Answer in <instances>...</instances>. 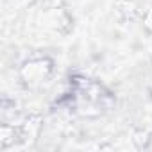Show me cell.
Listing matches in <instances>:
<instances>
[{
  "label": "cell",
  "mask_w": 152,
  "mask_h": 152,
  "mask_svg": "<svg viewBox=\"0 0 152 152\" xmlns=\"http://www.w3.org/2000/svg\"><path fill=\"white\" fill-rule=\"evenodd\" d=\"M52 73V61L47 57H36V59H29L22 68H20V75L23 83H27L29 86H36L45 83Z\"/></svg>",
  "instance_id": "6da1fadb"
},
{
  "label": "cell",
  "mask_w": 152,
  "mask_h": 152,
  "mask_svg": "<svg viewBox=\"0 0 152 152\" xmlns=\"http://www.w3.org/2000/svg\"><path fill=\"white\" fill-rule=\"evenodd\" d=\"M41 129V118L39 116H29L23 120V124L18 125V140L23 143L32 141Z\"/></svg>",
  "instance_id": "7a4b0ae2"
}]
</instances>
